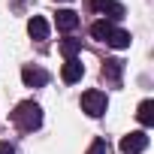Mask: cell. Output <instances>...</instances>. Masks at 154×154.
Listing matches in <instances>:
<instances>
[{
    "label": "cell",
    "instance_id": "cell-1",
    "mask_svg": "<svg viewBox=\"0 0 154 154\" xmlns=\"http://www.w3.org/2000/svg\"><path fill=\"white\" fill-rule=\"evenodd\" d=\"M12 121H15V127L24 130V133L39 130V127H42V109H39V103L21 100V103L15 106V112H12Z\"/></svg>",
    "mask_w": 154,
    "mask_h": 154
},
{
    "label": "cell",
    "instance_id": "cell-2",
    "mask_svg": "<svg viewBox=\"0 0 154 154\" xmlns=\"http://www.w3.org/2000/svg\"><path fill=\"white\" fill-rule=\"evenodd\" d=\"M106 109H109V100H106L103 91H94V88H91V91L82 94V112H88L91 118H103Z\"/></svg>",
    "mask_w": 154,
    "mask_h": 154
},
{
    "label": "cell",
    "instance_id": "cell-3",
    "mask_svg": "<svg viewBox=\"0 0 154 154\" xmlns=\"http://www.w3.org/2000/svg\"><path fill=\"white\" fill-rule=\"evenodd\" d=\"M145 148H148V133L145 130H133V133H127L121 139V151L124 154H142Z\"/></svg>",
    "mask_w": 154,
    "mask_h": 154
},
{
    "label": "cell",
    "instance_id": "cell-4",
    "mask_svg": "<svg viewBox=\"0 0 154 154\" xmlns=\"http://www.w3.org/2000/svg\"><path fill=\"white\" fill-rule=\"evenodd\" d=\"M21 82H24L27 88H45V85H48V72L27 63V66H21Z\"/></svg>",
    "mask_w": 154,
    "mask_h": 154
},
{
    "label": "cell",
    "instance_id": "cell-5",
    "mask_svg": "<svg viewBox=\"0 0 154 154\" xmlns=\"http://www.w3.org/2000/svg\"><path fill=\"white\" fill-rule=\"evenodd\" d=\"M91 9L103 12L106 21H118V18H124V6L115 3V0H91Z\"/></svg>",
    "mask_w": 154,
    "mask_h": 154
},
{
    "label": "cell",
    "instance_id": "cell-6",
    "mask_svg": "<svg viewBox=\"0 0 154 154\" xmlns=\"http://www.w3.org/2000/svg\"><path fill=\"white\" fill-rule=\"evenodd\" d=\"M82 75H85V66H82V60H79V57H72V60H66V63L60 66V79H63L66 85L79 82Z\"/></svg>",
    "mask_w": 154,
    "mask_h": 154
},
{
    "label": "cell",
    "instance_id": "cell-7",
    "mask_svg": "<svg viewBox=\"0 0 154 154\" xmlns=\"http://www.w3.org/2000/svg\"><path fill=\"white\" fill-rule=\"evenodd\" d=\"M54 24H57V30L69 33V30H75V27H79V15H75L72 9H57V18H54Z\"/></svg>",
    "mask_w": 154,
    "mask_h": 154
},
{
    "label": "cell",
    "instance_id": "cell-8",
    "mask_svg": "<svg viewBox=\"0 0 154 154\" xmlns=\"http://www.w3.org/2000/svg\"><path fill=\"white\" fill-rule=\"evenodd\" d=\"M27 33H30V39H48V21L42 18V15H33L30 21H27Z\"/></svg>",
    "mask_w": 154,
    "mask_h": 154
},
{
    "label": "cell",
    "instance_id": "cell-9",
    "mask_svg": "<svg viewBox=\"0 0 154 154\" xmlns=\"http://www.w3.org/2000/svg\"><path fill=\"white\" fill-rule=\"evenodd\" d=\"M103 75L112 82V85H118L121 82V75H124V60H118V57H109L106 63H103Z\"/></svg>",
    "mask_w": 154,
    "mask_h": 154
},
{
    "label": "cell",
    "instance_id": "cell-10",
    "mask_svg": "<svg viewBox=\"0 0 154 154\" xmlns=\"http://www.w3.org/2000/svg\"><path fill=\"white\" fill-rule=\"evenodd\" d=\"M112 30H115V24H112V21H106V18H100V21H94V24H91V36H94V39H100V42H106V39L112 36Z\"/></svg>",
    "mask_w": 154,
    "mask_h": 154
},
{
    "label": "cell",
    "instance_id": "cell-11",
    "mask_svg": "<svg viewBox=\"0 0 154 154\" xmlns=\"http://www.w3.org/2000/svg\"><path fill=\"white\" fill-rule=\"evenodd\" d=\"M136 118H139L142 127H151L154 124V100H142L139 109H136Z\"/></svg>",
    "mask_w": 154,
    "mask_h": 154
},
{
    "label": "cell",
    "instance_id": "cell-12",
    "mask_svg": "<svg viewBox=\"0 0 154 154\" xmlns=\"http://www.w3.org/2000/svg\"><path fill=\"white\" fill-rule=\"evenodd\" d=\"M106 42H109L112 48H130V33H127V30H118V27H115V30H112V36H109Z\"/></svg>",
    "mask_w": 154,
    "mask_h": 154
},
{
    "label": "cell",
    "instance_id": "cell-13",
    "mask_svg": "<svg viewBox=\"0 0 154 154\" xmlns=\"http://www.w3.org/2000/svg\"><path fill=\"white\" fill-rule=\"evenodd\" d=\"M60 51L66 54V60H72L75 54L82 51V42H79V39H63V42H60Z\"/></svg>",
    "mask_w": 154,
    "mask_h": 154
},
{
    "label": "cell",
    "instance_id": "cell-14",
    "mask_svg": "<svg viewBox=\"0 0 154 154\" xmlns=\"http://www.w3.org/2000/svg\"><path fill=\"white\" fill-rule=\"evenodd\" d=\"M88 154H109L106 139H94V142H91V148H88Z\"/></svg>",
    "mask_w": 154,
    "mask_h": 154
},
{
    "label": "cell",
    "instance_id": "cell-15",
    "mask_svg": "<svg viewBox=\"0 0 154 154\" xmlns=\"http://www.w3.org/2000/svg\"><path fill=\"white\" fill-rule=\"evenodd\" d=\"M0 154H15V148L9 142H0Z\"/></svg>",
    "mask_w": 154,
    "mask_h": 154
}]
</instances>
